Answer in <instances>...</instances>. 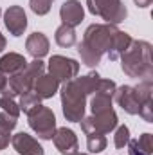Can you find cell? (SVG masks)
Returning a JSON list of instances; mask_svg holds the SVG:
<instances>
[{
    "label": "cell",
    "instance_id": "obj_1",
    "mask_svg": "<svg viewBox=\"0 0 153 155\" xmlns=\"http://www.w3.org/2000/svg\"><path fill=\"white\" fill-rule=\"evenodd\" d=\"M132 43V36L122 33L112 24H92L86 27L81 43H77V52L86 67H96L106 54L110 61L121 58V54Z\"/></svg>",
    "mask_w": 153,
    "mask_h": 155
},
{
    "label": "cell",
    "instance_id": "obj_2",
    "mask_svg": "<svg viewBox=\"0 0 153 155\" xmlns=\"http://www.w3.org/2000/svg\"><path fill=\"white\" fill-rule=\"evenodd\" d=\"M117 85L112 79H105L97 72H90L86 76H76L70 81H65L61 87V108L63 116L70 123H79L85 117L86 99L90 94L97 90L115 92Z\"/></svg>",
    "mask_w": 153,
    "mask_h": 155
},
{
    "label": "cell",
    "instance_id": "obj_3",
    "mask_svg": "<svg viewBox=\"0 0 153 155\" xmlns=\"http://www.w3.org/2000/svg\"><path fill=\"white\" fill-rule=\"evenodd\" d=\"M153 81L142 79L137 87L122 85L115 88V103L130 116H141L146 123H153Z\"/></svg>",
    "mask_w": 153,
    "mask_h": 155
},
{
    "label": "cell",
    "instance_id": "obj_4",
    "mask_svg": "<svg viewBox=\"0 0 153 155\" xmlns=\"http://www.w3.org/2000/svg\"><path fill=\"white\" fill-rule=\"evenodd\" d=\"M121 69L126 76L137 79H151V43L144 40H132L128 49L121 54Z\"/></svg>",
    "mask_w": 153,
    "mask_h": 155
},
{
    "label": "cell",
    "instance_id": "obj_5",
    "mask_svg": "<svg viewBox=\"0 0 153 155\" xmlns=\"http://www.w3.org/2000/svg\"><path fill=\"white\" fill-rule=\"evenodd\" d=\"M43 71H45V65H43L41 60H33V61H29L27 67H25L22 72H18V74H15V76L9 78L7 87L2 90V94L11 96V97H16V96L24 94V92L33 90L36 78L41 76Z\"/></svg>",
    "mask_w": 153,
    "mask_h": 155
},
{
    "label": "cell",
    "instance_id": "obj_6",
    "mask_svg": "<svg viewBox=\"0 0 153 155\" xmlns=\"http://www.w3.org/2000/svg\"><path fill=\"white\" fill-rule=\"evenodd\" d=\"M86 7L94 16H99L112 25L124 22L128 16L126 5L122 4V0H86Z\"/></svg>",
    "mask_w": 153,
    "mask_h": 155
},
{
    "label": "cell",
    "instance_id": "obj_7",
    "mask_svg": "<svg viewBox=\"0 0 153 155\" xmlns=\"http://www.w3.org/2000/svg\"><path fill=\"white\" fill-rule=\"evenodd\" d=\"M27 116H29V126H31V130L38 135L40 139L50 141L54 137V132H56V116H54V112L49 107L40 105L33 112H29Z\"/></svg>",
    "mask_w": 153,
    "mask_h": 155
},
{
    "label": "cell",
    "instance_id": "obj_8",
    "mask_svg": "<svg viewBox=\"0 0 153 155\" xmlns=\"http://www.w3.org/2000/svg\"><path fill=\"white\" fill-rule=\"evenodd\" d=\"M81 130L85 134H110L112 130L117 128V114L114 108L105 110V112H97V114H90L88 117H83L81 121Z\"/></svg>",
    "mask_w": 153,
    "mask_h": 155
},
{
    "label": "cell",
    "instance_id": "obj_9",
    "mask_svg": "<svg viewBox=\"0 0 153 155\" xmlns=\"http://www.w3.org/2000/svg\"><path fill=\"white\" fill-rule=\"evenodd\" d=\"M79 72V63L72 58L61 56V54H54L49 60V74L52 78H56L60 83L63 81H70L72 78L77 76Z\"/></svg>",
    "mask_w": 153,
    "mask_h": 155
},
{
    "label": "cell",
    "instance_id": "obj_10",
    "mask_svg": "<svg viewBox=\"0 0 153 155\" xmlns=\"http://www.w3.org/2000/svg\"><path fill=\"white\" fill-rule=\"evenodd\" d=\"M4 24L9 35L13 36H22L27 29V15L24 7L20 5H9V9L4 13Z\"/></svg>",
    "mask_w": 153,
    "mask_h": 155
},
{
    "label": "cell",
    "instance_id": "obj_11",
    "mask_svg": "<svg viewBox=\"0 0 153 155\" xmlns=\"http://www.w3.org/2000/svg\"><path fill=\"white\" fill-rule=\"evenodd\" d=\"M52 141H54L56 150H58L61 155H76V153H79V141H77L76 134H74L70 128H67V126L56 128Z\"/></svg>",
    "mask_w": 153,
    "mask_h": 155
},
{
    "label": "cell",
    "instance_id": "obj_12",
    "mask_svg": "<svg viewBox=\"0 0 153 155\" xmlns=\"http://www.w3.org/2000/svg\"><path fill=\"white\" fill-rule=\"evenodd\" d=\"M11 144H13V148L16 150L18 155H45L43 146L40 144L33 135H29L25 132L15 134L11 137Z\"/></svg>",
    "mask_w": 153,
    "mask_h": 155
},
{
    "label": "cell",
    "instance_id": "obj_13",
    "mask_svg": "<svg viewBox=\"0 0 153 155\" xmlns=\"http://www.w3.org/2000/svg\"><path fill=\"white\" fill-rule=\"evenodd\" d=\"M60 18L65 25H70V27H76L83 22L85 18V9L81 5L79 0H67L63 2V5L60 7Z\"/></svg>",
    "mask_w": 153,
    "mask_h": 155
},
{
    "label": "cell",
    "instance_id": "obj_14",
    "mask_svg": "<svg viewBox=\"0 0 153 155\" xmlns=\"http://www.w3.org/2000/svg\"><path fill=\"white\" fill-rule=\"evenodd\" d=\"M27 60L18 54V52H9V54H4L0 58V74L4 76H15L18 72H22L25 67H27Z\"/></svg>",
    "mask_w": 153,
    "mask_h": 155
},
{
    "label": "cell",
    "instance_id": "obj_15",
    "mask_svg": "<svg viewBox=\"0 0 153 155\" xmlns=\"http://www.w3.org/2000/svg\"><path fill=\"white\" fill-rule=\"evenodd\" d=\"M49 47H50L49 38L43 33H33L25 40V49L34 60H41L43 56H47L49 54Z\"/></svg>",
    "mask_w": 153,
    "mask_h": 155
},
{
    "label": "cell",
    "instance_id": "obj_16",
    "mask_svg": "<svg viewBox=\"0 0 153 155\" xmlns=\"http://www.w3.org/2000/svg\"><path fill=\"white\" fill-rule=\"evenodd\" d=\"M33 90L38 94L41 99H50L60 90V81L56 78H52L50 74H41V76L36 78Z\"/></svg>",
    "mask_w": 153,
    "mask_h": 155
},
{
    "label": "cell",
    "instance_id": "obj_17",
    "mask_svg": "<svg viewBox=\"0 0 153 155\" xmlns=\"http://www.w3.org/2000/svg\"><path fill=\"white\" fill-rule=\"evenodd\" d=\"M54 40H56V43H58L60 47H63V49H69V47L76 45V31H74V27L61 24V25L56 29V33H54Z\"/></svg>",
    "mask_w": 153,
    "mask_h": 155
},
{
    "label": "cell",
    "instance_id": "obj_18",
    "mask_svg": "<svg viewBox=\"0 0 153 155\" xmlns=\"http://www.w3.org/2000/svg\"><path fill=\"white\" fill-rule=\"evenodd\" d=\"M40 105H41V97H40L34 90H29V92L20 94V103H18L20 112L29 114V112H33V110H34L36 107H40Z\"/></svg>",
    "mask_w": 153,
    "mask_h": 155
},
{
    "label": "cell",
    "instance_id": "obj_19",
    "mask_svg": "<svg viewBox=\"0 0 153 155\" xmlns=\"http://www.w3.org/2000/svg\"><path fill=\"white\" fill-rule=\"evenodd\" d=\"M108 141L103 134H86V148L90 153H101L106 148Z\"/></svg>",
    "mask_w": 153,
    "mask_h": 155
},
{
    "label": "cell",
    "instance_id": "obj_20",
    "mask_svg": "<svg viewBox=\"0 0 153 155\" xmlns=\"http://www.w3.org/2000/svg\"><path fill=\"white\" fill-rule=\"evenodd\" d=\"M0 108H2V112H5L13 117L20 116V107L15 101V97H11V96H5V94L0 96Z\"/></svg>",
    "mask_w": 153,
    "mask_h": 155
},
{
    "label": "cell",
    "instance_id": "obj_21",
    "mask_svg": "<svg viewBox=\"0 0 153 155\" xmlns=\"http://www.w3.org/2000/svg\"><path fill=\"white\" fill-rule=\"evenodd\" d=\"M128 141H130V128H128L126 124H121V126H117V130H115V135H114V144H115V148H124V146L128 144Z\"/></svg>",
    "mask_w": 153,
    "mask_h": 155
},
{
    "label": "cell",
    "instance_id": "obj_22",
    "mask_svg": "<svg viewBox=\"0 0 153 155\" xmlns=\"http://www.w3.org/2000/svg\"><path fill=\"white\" fill-rule=\"evenodd\" d=\"M52 2L54 0H29V5H31V11L38 16H43L50 11L52 7Z\"/></svg>",
    "mask_w": 153,
    "mask_h": 155
},
{
    "label": "cell",
    "instance_id": "obj_23",
    "mask_svg": "<svg viewBox=\"0 0 153 155\" xmlns=\"http://www.w3.org/2000/svg\"><path fill=\"white\" fill-rule=\"evenodd\" d=\"M137 148L144 155H151L153 153V135L151 134H142L137 139Z\"/></svg>",
    "mask_w": 153,
    "mask_h": 155
},
{
    "label": "cell",
    "instance_id": "obj_24",
    "mask_svg": "<svg viewBox=\"0 0 153 155\" xmlns=\"http://www.w3.org/2000/svg\"><path fill=\"white\" fill-rule=\"evenodd\" d=\"M16 123H18V117H13V116H9V114H5V112L0 110V126L2 128H5V130L11 132V130H15Z\"/></svg>",
    "mask_w": 153,
    "mask_h": 155
},
{
    "label": "cell",
    "instance_id": "obj_25",
    "mask_svg": "<svg viewBox=\"0 0 153 155\" xmlns=\"http://www.w3.org/2000/svg\"><path fill=\"white\" fill-rule=\"evenodd\" d=\"M9 141H11V132L0 126V152L9 146Z\"/></svg>",
    "mask_w": 153,
    "mask_h": 155
},
{
    "label": "cell",
    "instance_id": "obj_26",
    "mask_svg": "<svg viewBox=\"0 0 153 155\" xmlns=\"http://www.w3.org/2000/svg\"><path fill=\"white\" fill-rule=\"evenodd\" d=\"M126 148H128V155H144L137 148V139H130L128 144H126Z\"/></svg>",
    "mask_w": 153,
    "mask_h": 155
},
{
    "label": "cell",
    "instance_id": "obj_27",
    "mask_svg": "<svg viewBox=\"0 0 153 155\" xmlns=\"http://www.w3.org/2000/svg\"><path fill=\"white\" fill-rule=\"evenodd\" d=\"M133 2L137 4V7H142V9H144V7H150V5H151L153 0H133Z\"/></svg>",
    "mask_w": 153,
    "mask_h": 155
},
{
    "label": "cell",
    "instance_id": "obj_28",
    "mask_svg": "<svg viewBox=\"0 0 153 155\" xmlns=\"http://www.w3.org/2000/svg\"><path fill=\"white\" fill-rule=\"evenodd\" d=\"M5 87H7V78L4 76V74H0V92H2Z\"/></svg>",
    "mask_w": 153,
    "mask_h": 155
},
{
    "label": "cell",
    "instance_id": "obj_29",
    "mask_svg": "<svg viewBox=\"0 0 153 155\" xmlns=\"http://www.w3.org/2000/svg\"><path fill=\"white\" fill-rule=\"evenodd\" d=\"M5 43H7V41H5V38H4V35L0 33V52L5 49Z\"/></svg>",
    "mask_w": 153,
    "mask_h": 155
},
{
    "label": "cell",
    "instance_id": "obj_30",
    "mask_svg": "<svg viewBox=\"0 0 153 155\" xmlns=\"http://www.w3.org/2000/svg\"><path fill=\"white\" fill-rule=\"evenodd\" d=\"M76 155H86V153H76Z\"/></svg>",
    "mask_w": 153,
    "mask_h": 155
},
{
    "label": "cell",
    "instance_id": "obj_31",
    "mask_svg": "<svg viewBox=\"0 0 153 155\" xmlns=\"http://www.w3.org/2000/svg\"><path fill=\"white\" fill-rule=\"evenodd\" d=\"M0 15H2V9H0Z\"/></svg>",
    "mask_w": 153,
    "mask_h": 155
}]
</instances>
